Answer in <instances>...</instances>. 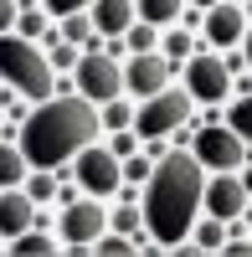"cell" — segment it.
Here are the masks:
<instances>
[{
	"mask_svg": "<svg viewBox=\"0 0 252 257\" xmlns=\"http://www.w3.org/2000/svg\"><path fill=\"white\" fill-rule=\"evenodd\" d=\"M139 16L150 21V26H160V21H175V16H180V0H139Z\"/></svg>",
	"mask_w": 252,
	"mask_h": 257,
	"instance_id": "9a60e30c",
	"label": "cell"
},
{
	"mask_svg": "<svg viewBox=\"0 0 252 257\" xmlns=\"http://www.w3.org/2000/svg\"><path fill=\"white\" fill-rule=\"evenodd\" d=\"M206 211H211L216 221H237L242 211H247V185L237 175H221L211 190H206Z\"/></svg>",
	"mask_w": 252,
	"mask_h": 257,
	"instance_id": "9c48e42d",
	"label": "cell"
},
{
	"mask_svg": "<svg viewBox=\"0 0 252 257\" xmlns=\"http://www.w3.org/2000/svg\"><path fill=\"white\" fill-rule=\"evenodd\" d=\"M62 36H67V41H88V21H82V16H67Z\"/></svg>",
	"mask_w": 252,
	"mask_h": 257,
	"instance_id": "d6986e66",
	"label": "cell"
},
{
	"mask_svg": "<svg viewBox=\"0 0 252 257\" xmlns=\"http://www.w3.org/2000/svg\"><path fill=\"white\" fill-rule=\"evenodd\" d=\"M134 226H139V211H129V206H123V211H118V231H123V237H129Z\"/></svg>",
	"mask_w": 252,
	"mask_h": 257,
	"instance_id": "4316f807",
	"label": "cell"
},
{
	"mask_svg": "<svg viewBox=\"0 0 252 257\" xmlns=\"http://www.w3.org/2000/svg\"><path fill=\"white\" fill-rule=\"evenodd\" d=\"M232 134H252V103H247V98L232 108Z\"/></svg>",
	"mask_w": 252,
	"mask_h": 257,
	"instance_id": "ac0fdd59",
	"label": "cell"
},
{
	"mask_svg": "<svg viewBox=\"0 0 252 257\" xmlns=\"http://www.w3.org/2000/svg\"><path fill=\"white\" fill-rule=\"evenodd\" d=\"M201 6H206V0H201Z\"/></svg>",
	"mask_w": 252,
	"mask_h": 257,
	"instance_id": "4dcf8cb0",
	"label": "cell"
},
{
	"mask_svg": "<svg viewBox=\"0 0 252 257\" xmlns=\"http://www.w3.org/2000/svg\"><path fill=\"white\" fill-rule=\"evenodd\" d=\"M185 113H191V93L165 88V93H155L150 103H144V113H139V134H144V139H160L165 128L185 123Z\"/></svg>",
	"mask_w": 252,
	"mask_h": 257,
	"instance_id": "5b68a950",
	"label": "cell"
},
{
	"mask_svg": "<svg viewBox=\"0 0 252 257\" xmlns=\"http://www.w3.org/2000/svg\"><path fill=\"white\" fill-rule=\"evenodd\" d=\"M165 77H170V67H165L160 57L139 52V62H134L129 72H123V88H134V93H144V98H155V93L165 88Z\"/></svg>",
	"mask_w": 252,
	"mask_h": 257,
	"instance_id": "8fae6325",
	"label": "cell"
},
{
	"mask_svg": "<svg viewBox=\"0 0 252 257\" xmlns=\"http://www.w3.org/2000/svg\"><path fill=\"white\" fill-rule=\"evenodd\" d=\"M196 237H201V247H221V226H216V221H206Z\"/></svg>",
	"mask_w": 252,
	"mask_h": 257,
	"instance_id": "603a6c76",
	"label": "cell"
},
{
	"mask_svg": "<svg viewBox=\"0 0 252 257\" xmlns=\"http://www.w3.org/2000/svg\"><path fill=\"white\" fill-rule=\"evenodd\" d=\"M41 26H47V21H41L36 11H31V16H21V31H26V36H41Z\"/></svg>",
	"mask_w": 252,
	"mask_h": 257,
	"instance_id": "83f0119b",
	"label": "cell"
},
{
	"mask_svg": "<svg viewBox=\"0 0 252 257\" xmlns=\"http://www.w3.org/2000/svg\"><path fill=\"white\" fill-rule=\"evenodd\" d=\"M31 221H36V201L31 196H21V190L0 196V231H6V237H21Z\"/></svg>",
	"mask_w": 252,
	"mask_h": 257,
	"instance_id": "7c38bea8",
	"label": "cell"
},
{
	"mask_svg": "<svg viewBox=\"0 0 252 257\" xmlns=\"http://www.w3.org/2000/svg\"><path fill=\"white\" fill-rule=\"evenodd\" d=\"M98 252H108V257H123V252H129V242H123V231H118V237H103V242H98Z\"/></svg>",
	"mask_w": 252,
	"mask_h": 257,
	"instance_id": "ffe728a7",
	"label": "cell"
},
{
	"mask_svg": "<svg viewBox=\"0 0 252 257\" xmlns=\"http://www.w3.org/2000/svg\"><path fill=\"white\" fill-rule=\"evenodd\" d=\"M93 21H98V31L123 36L134 21V0H93Z\"/></svg>",
	"mask_w": 252,
	"mask_h": 257,
	"instance_id": "4fadbf2b",
	"label": "cell"
},
{
	"mask_svg": "<svg viewBox=\"0 0 252 257\" xmlns=\"http://www.w3.org/2000/svg\"><path fill=\"white\" fill-rule=\"evenodd\" d=\"M77 88L88 103H113L123 93V72H118V62L113 57H82L77 62Z\"/></svg>",
	"mask_w": 252,
	"mask_h": 257,
	"instance_id": "277c9868",
	"label": "cell"
},
{
	"mask_svg": "<svg viewBox=\"0 0 252 257\" xmlns=\"http://www.w3.org/2000/svg\"><path fill=\"white\" fill-rule=\"evenodd\" d=\"M47 6H52L57 16H77L82 6H93V0H47Z\"/></svg>",
	"mask_w": 252,
	"mask_h": 257,
	"instance_id": "44dd1931",
	"label": "cell"
},
{
	"mask_svg": "<svg viewBox=\"0 0 252 257\" xmlns=\"http://www.w3.org/2000/svg\"><path fill=\"white\" fill-rule=\"evenodd\" d=\"M98 113L88 98H52L41 103V108L21 123V155H26L31 165H62L67 155H77L82 144H88L98 134Z\"/></svg>",
	"mask_w": 252,
	"mask_h": 257,
	"instance_id": "7a4b0ae2",
	"label": "cell"
},
{
	"mask_svg": "<svg viewBox=\"0 0 252 257\" xmlns=\"http://www.w3.org/2000/svg\"><path fill=\"white\" fill-rule=\"evenodd\" d=\"M16 26V0H0V36Z\"/></svg>",
	"mask_w": 252,
	"mask_h": 257,
	"instance_id": "d4e9b609",
	"label": "cell"
},
{
	"mask_svg": "<svg viewBox=\"0 0 252 257\" xmlns=\"http://www.w3.org/2000/svg\"><path fill=\"white\" fill-rule=\"evenodd\" d=\"M226 88H232V82H226V67H221L216 57H196V62H191V98H201V103H221Z\"/></svg>",
	"mask_w": 252,
	"mask_h": 257,
	"instance_id": "30bf717a",
	"label": "cell"
},
{
	"mask_svg": "<svg viewBox=\"0 0 252 257\" xmlns=\"http://www.w3.org/2000/svg\"><path fill=\"white\" fill-rule=\"evenodd\" d=\"M103 231V206H93V201H77V206H67L62 211V237H67L77 252L88 247L93 237Z\"/></svg>",
	"mask_w": 252,
	"mask_h": 257,
	"instance_id": "ba28073f",
	"label": "cell"
},
{
	"mask_svg": "<svg viewBox=\"0 0 252 257\" xmlns=\"http://www.w3.org/2000/svg\"><path fill=\"white\" fill-rule=\"evenodd\" d=\"M103 123H113V128H123V123H129V108H123V103H113V108H108V118H103Z\"/></svg>",
	"mask_w": 252,
	"mask_h": 257,
	"instance_id": "f1b7e54d",
	"label": "cell"
},
{
	"mask_svg": "<svg viewBox=\"0 0 252 257\" xmlns=\"http://www.w3.org/2000/svg\"><path fill=\"white\" fill-rule=\"evenodd\" d=\"M0 77L16 82L21 98H47L52 93V62L21 36H0Z\"/></svg>",
	"mask_w": 252,
	"mask_h": 257,
	"instance_id": "3957f363",
	"label": "cell"
},
{
	"mask_svg": "<svg viewBox=\"0 0 252 257\" xmlns=\"http://www.w3.org/2000/svg\"><path fill=\"white\" fill-rule=\"evenodd\" d=\"M201 190H206V175L196 155H165L155 170H150V190H144V226L150 237L175 247L196 221V206H201Z\"/></svg>",
	"mask_w": 252,
	"mask_h": 257,
	"instance_id": "6da1fadb",
	"label": "cell"
},
{
	"mask_svg": "<svg viewBox=\"0 0 252 257\" xmlns=\"http://www.w3.org/2000/svg\"><path fill=\"white\" fill-rule=\"evenodd\" d=\"M242 11L237 6H216L211 11V21H206V31H211V41H242Z\"/></svg>",
	"mask_w": 252,
	"mask_h": 257,
	"instance_id": "5bb4252c",
	"label": "cell"
},
{
	"mask_svg": "<svg viewBox=\"0 0 252 257\" xmlns=\"http://www.w3.org/2000/svg\"><path fill=\"white\" fill-rule=\"evenodd\" d=\"M165 47H170V57H185V52H191V36H185V31H175L170 41H165Z\"/></svg>",
	"mask_w": 252,
	"mask_h": 257,
	"instance_id": "484cf974",
	"label": "cell"
},
{
	"mask_svg": "<svg viewBox=\"0 0 252 257\" xmlns=\"http://www.w3.org/2000/svg\"><path fill=\"white\" fill-rule=\"evenodd\" d=\"M77 175H82V185H88L93 196H108V190H118V180H123V165H118V155H108V149H82Z\"/></svg>",
	"mask_w": 252,
	"mask_h": 257,
	"instance_id": "52a82bcc",
	"label": "cell"
},
{
	"mask_svg": "<svg viewBox=\"0 0 252 257\" xmlns=\"http://www.w3.org/2000/svg\"><path fill=\"white\" fill-rule=\"evenodd\" d=\"M21 175H26V160H21L16 149H6V144H0V185H16Z\"/></svg>",
	"mask_w": 252,
	"mask_h": 257,
	"instance_id": "e0dca14e",
	"label": "cell"
},
{
	"mask_svg": "<svg viewBox=\"0 0 252 257\" xmlns=\"http://www.w3.org/2000/svg\"><path fill=\"white\" fill-rule=\"evenodd\" d=\"M11 252H21V257H47V252H57V247H52V237H47V231L36 237V231L26 226V231H21V242H16Z\"/></svg>",
	"mask_w": 252,
	"mask_h": 257,
	"instance_id": "2e32d148",
	"label": "cell"
},
{
	"mask_svg": "<svg viewBox=\"0 0 252 257\" xmlns=\"http://www.w3.org/2000/svg\"><path fill=\"white\" fill-rule=\"evenodd\" d=\"M196 160L216 165V170H237L247 160V144H242V134H232V128H206L196 139Z\"/></svg>",
	"mask_w": 252,
	"mask_h": 257,
	"instance_id": "8992f818",
	"label": "cell"
},
{
	"mask_svg": "<svg viewBox=\"0 0 252 257\" xmlns=\"http://www.w3.org/2000/svg\"><path fill=\"white\" fill-rule=\"evenodd\" d=\"M123 175H134V180H144V175H150V160H134V165H123Z\"/></svg>",
	"mask_w": 252,
	"mask_h": 257,
	"instance_id": "f546056e",
	"label": "cell"
},
{
	"mask_svg": "<svg viewBox=\"0 0 252 257\" xmlns=\"http://www.w3.org/2000/svg\"><path fill=\"white\" fill-rule=\"evenodd\" d=\"M150 41H155V31H150V26H139V31H129V47H134V52H150Z\"/></svg>",
	"mask_w": 252,
	"mask_h": 257,
	"instance_id": "cb8c5ba5",
	"label": "cell"
},
{
	"mask_svg": "<svg viewBox=\"0 0 252 257\" xmlns=\"http://www.w3.org/2000/svg\"><path fill=\"white\" fill-rule=\"evenodd\" d=\"M52 190H57V185H52L47 175H36V180H31V190H26V196H31V201H47V196H52Z\"/></svg>",
	"mask_w": 252,
	"mask_h": 257,
	"instance_id": "7402d4cb",
	"label": "cell"
}]
</instances>
